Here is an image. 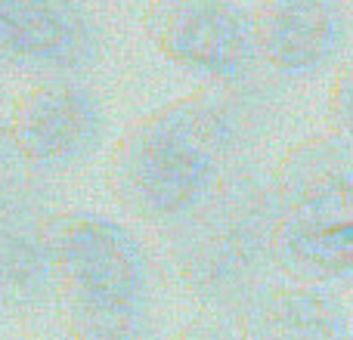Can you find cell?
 <instances>
[{"instance_id":"obj_1","label":"cell","mask_w":353,"mask_h":340,"mask_svg":"<svg viewBox=\"0 0 353 340\" xmlns=\"http://www.w3.org/2000/svg\"><path fill=\"white\" fill-rule=\"evenodd\" d=\"M254 124L248 84L199 90L149 111L112 152V198L134 220L168 229L242 164Z\"/></svg>"},{"instance_id":"obj_3","label":"cell","mask_w":353,"mask_h":340,"mask_svg":"<svg viewBox=\"0 0 353 340\" xmlns=\"http://www.w3.org/2000/svg\"><path fill=\"white\" fill-rule=\"evenodd\" d=\"M53 300L72 340H152L155 279L143 242L90 211L50 213Z\"/></svg>"},{"instance_id":"obj_5","label":"cell","mask_w":353,"mask_h":340,"mask_svg":"<svg viewBox=\"0 0 353 340\" xmlns=\"http://www.w3.org/2000/svg\"><path fill=\"white\" fill-rule=\"evenodd\" d=\"M10 130L25 167L62 173L99 152L105 111L97 93L74 78H47L12 99Z\"/></svg>"},{"instance_id":"obj_8","label":"cell","mask_w":353,"mask_h":340,"mask_svg":"<svg viewBox=\"0 0 353 340\" xmlns=\"http://www.w3.org/2000/svg\"><path fill=\"white\" fill-rule=\"evenodd\" d=\"M50 213L25 176L0 189V316H31L53 300Z\"/></svg>"},{"instance_id":"obj_12","label":"cell","mask_w":353,"mask_h":340,"mask_svg":"<svg viewBox=\"0 0 353 340\" xmlns=\"http://www.w3.org/2000/svg\"><path fill=\"white\" fill-rule=\"evenodd\" d=\"M325 111H329L332 134L341 136L344 142L353 146V62H347V65H341L335 72L332 87H329Z\"/></svg>"},{"instance_id":"obj_15","label":"cell","mask_w":353,"mask_h":340,"mask_svg":"<svg viewBox=\"0 0 353 340\" xmlns=\"http://www.w3.org/2000/svg\"><path fill=\"white\" fill-rule=\"evenodd\" d=\"M347 340H353V337H347Z\"/></svg>"},{"instance_id":"obj_9","label":"cell","mask_w":353,"mask_h":340,"mask_svg":"<svg viewBox=\"0 0 353 340\" xmlns=\"http://www.w3.org/2000/svg\"><path fill=\"white\" fill-rule=\"evenodd\" d=\"M254 34L261 65L301 81L332 65L344 43V16L335 0H261Z\"/></svg>"},{"instance_id":"obj_13","label":"cell","mask_w":353,"mask_h":340,"mask_svg":"<svg viewBox=\"0 0 353 340\" xmlns=\"http://www.w3.org/2000/svg\"><path fill=\"white\" fill-rule=\"evenodd\" d=\"M161 340H242V337H239V331H236V322L208 316V319H199V322L186 325V328H180L171 337H161Z\"/></svg>"},{"instance_id":"obj_2","label":"cell","mask_w":353,"mask_h":340,"mask_svg":"<svg viewBox=\"0 0 353 340\" xmlns=\"http://www.w3.org/2000/svg\"><path fill=\"white\" fill-rule=\"evenodd\" d=\"M279 211L273 186L251 164H239L195 211L171 223L165 251L186 294L217 319H230L273 285V242Z\"/></svg>"},{"instance_id":"obj_7","label":"cell","mask_w":353,"mask_h":340,"mask_svg":"<svg viewBox=\"0 0 353 340\" xmlns=\"http://www.w3.org/2000/svg\"><path fill=\"white\" fill-rule=\"evenodd\" d=\"M273 198L279 223L332 229L353 223V146L341 136H310L276 164Z\"/></svg>"},{"instance_id":"obj_14","label":"cell","mask_w":353,"mask_h":340,"mask_svg":"<svg viewBox=\"0 0 353 340\" xmlns=\"http://www.w3.org/2000/svg\"><path fill=\"white\" fill-rule=\"evenodd\" d=\"M19 152H16V142H12V130H10V115L0 111V189L16 182L19 176Z\"/></svg>"},{"instance_id":"obj_10","label":"cell","mask_w":353,"mask_h":340,"mask_svg":"<svg viewBox=\"0 0 353 340\" xmlns=\"http://www.w3.org/2000/svg\"><path fill=\"white\" fill-rule=\"evenodd\" d=\"M242 340H347V316L329 288L267 285L236 316Z\"/></svg>"},{"instance_id":"obj_6","label":"cell","mask_w":353,"mask_h":340,"mask_svg":"<svg viewBox=\"0 0 353 340\" xmlns=\"http://www.w3.org/2000/svg\"><path fill=\"white\" fill-rule=\"evenodd\" d=\"M103 34L74 0H0V62L47 78H74L99 59Z\"/></svg>"},{"instance_id":"obj_11","label":"cell","mask_w":353,"mask_h":340,"mask_svg":"<svg viewBox=\"0 0 353 340\" xmlns=\"http://www.w3.org/2000/svg\"><path fill=\"white\" fill-rule=\"evenodd\" d=\"M273 260L276 273L298 285L329 291L353 285V223L332 229H298L279 223Z\"/></svg>"},{"instance_id":"obj_4","label":"cell","mask_w":353,"mask_h":340,"mask_svg":"<svg viewBox=\"0 0 353 340\" xmlns=\"http://www.w3.org/2000/svg\"><path fill=\"white\" fill-rule=\"evenodd\" d=\"M143 28L168 62L214 87H245L261 65L254 12L232 0H149Z\"/></svg>"}]
</instances>
